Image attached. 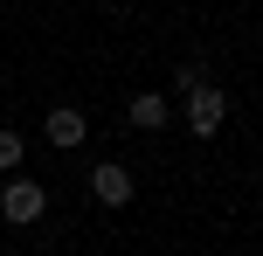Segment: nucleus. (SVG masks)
I'll return each mask as SVG.
<instances>
[{"instance_id": "obj_1", "label": "nucleus", "mask_w": 263, "mask_h": 256, "mask_svg": "<svg viewBox=\"0 0 263 256\" xmlns=\"http://www.w3.org/2000/svg\"><path fill=\"white\" fill-rule=\"evenodd\" d=\"M222 118H229V90L194 83V90H187V132H194V139H215V132H222Z\"/></svg>"}, {"instance_id": "obj_2", "label": "nucleus", "mask_w": 263, "mask_h": 256, "mask_svg": "<svg viewBox=\"0 0 263 256\" xmlns=\"http://www.w3.org/2000/svg\"><path fill=\"white\" fill-rule=\"evenodd\" d=\"M42 208H49V194H42L35 180H7V187H0V215L7 222H42Z\"/></svg>"}, {"instance_id": "obj_3", "label": "nucleus", "mask_w": 263, "mask_h": 256, "mask_svg": "<svg viewBox=\"0 0 263 256\" xmlns=\"http://www.w3.org/2000/svg\"><path fill=\"white\" fill-rule=\"evenodd\" d=\"M90 194H97V201H104V208H125V201H132V173H125L118 160L90 166Z\"/></svg>"}, {"instance_id": "obj_4", "label": "nucleus", "mask_w": 263, "mask_h": 256, "mask_svg": "<svg viewBox=\"0 0 263 256\" xmlns=\"http://www.w3.org/2000/svg\"><path fill=\"white\" fill-rule=\"evenodd\" d=\"M83 139H90V118H83V111H69V104L49 111V146H55V152H77Z\"/></svg>"}, {"instance_id": "obj_5", "label": "nucleus", "mask_w": 263, "mask_h": 256, "mask_svg": "<svg viewBox=\"0 0 263 256\" xmlns=\"http://www.w3.org/2000/svg\"><path fill=\"white\" fill-rule=\"evenodd\" d=\"M125 118L139 125V132H159V125H166V97H159V90H139V97H132V111H125Z\"/></svg>"}, {"instance_id": "obj_6", "label": "nucleus", "mask_w": 263, "mask_h": 256, "mask_svg": "<svg viewBox=\"0 0 263 256\" xmlns=\"http://www.w3.org/2000/svg\"><path fill=\"white\" fill-rule=\"evenodd\" d=\"M21 152H28L21 132H14V125H0V166H21Z\"/></svg>"}, {"instance_id": "obj_7", "label": "nucleus", "mask_w": 263, "mask_h": 256, "mask_svg": "<svg viewBox=\"0 0 263 256\" xmlns=\"http://www.w3.org/2000/svg\"><path fill=\"white\" fill-rule=\"evenodd\" d=\"M173 83H180V97H187L194 83H208V76H201V63H180V69H173Z\"/></svg>"}]
</instances>
